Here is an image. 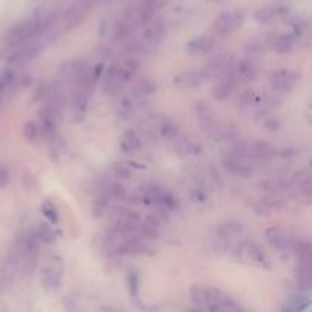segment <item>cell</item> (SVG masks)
I'll return each mask as SVG.
<instances>
[{"label":"cell","mask_w":312,"mask_h":312,"mask_svg":"<svg viewBox=\"0 0 312 312\" xmlns=\"http://www.w3.org/2000/svg\"><path fill=\"white\" fill-rule=\"evenodd\" d=\"M113 170L118 178L120 180H130L132 178V170L130 168V164L126 162H118V163H113Z\"/></svg>","instance_id":"cell-45"},{"label":"cell","mask_w":312,"mask_h":312,"mask_svg":"<svg viewBox=\"0 0 312 312\" xmlns=\"http://www.w3.org/2000/svg\"><path fill=\"white\" fill-rule=\"evenodd\" d=\"M126 286H128V292L132 298L138 297V286H140V282H138V274L134 270H130L126 274Z\"/></svg>","instance_id":"cell-43"},{"label":"cell","mask_w":312,"mask_h":312,"mask_svg":"<svg viewBox=\"0 0 312 312\" xmlns=\"http://www.w3.org/2000/svg\"><path fill=\"white\" fill-rule=\"evenodd\" d=\"M240 138V131L239 126L234 124H221L220 130H218V136L216 140H224V142H234Z\"/></svg>","instance_id":"cell-30"},{"label":"cell","mask_w":312,"mask_h":312,"mask_svg":"<svg viewBox=\"0 0 312 312\" xmlns=\"http://www.w3.org/2000/svg\"><path fill=\"white\" fill-rule=\"evenodd\" d=\"M108 195H110L113 200H116V201H124L125 196H126V189H125V186H124L120 182L114 180V182H112L110 186H108Z\"/></svg>","instance_id":"cell-46"},{"label":"cell","mask_w":312,"mask_h":312,"mask_svg":"<svg viewBox=\"0 0 312 312\" xmlns=\"http://www.w3.org/2000/svg\"><path fill=\"white\" fill-rule=\"evenodd\" d=\"M112 218H113V221H119V220H125V221H131V222L142 221L140 214L134 209H130V207H125V206L112 207Z\"/></svg>","instance_id":"cell-28"},{"label":"cell","mask_w":312,"mask_h":312,"mask_svg":"<svg viewBox=\"0 0 312 312\" xmlns=\"http://www.w3.org/2000/svg\"><path fill=\"white\" fill-rule=\"evenodd\" d=\"M122 67L126 68L128 72H131L132 75H136L138 70H140V67H142V62L140 60H138L137 56L134 55H126L122 61Z\"/></svg>","instance_id":"cell-47"},{"label":"cell","mask_w":312,"mask_h":312,"mask_svg":"<svg viewBox=\"0 0 312 312\" xmlns=\"http://www.w3.org/2000/svg\"><path fill=\"white\" fill-rule=\"evenodd\" d=\"M174 152L178 157H189V156H196L202 151V146L200 142L194 140L189 137H177L174 142Z\"/></svg>","instance_id":"cell-19"},{"label":"cell","mask_w":312,"mask_h":312,"mask_svg":"<svg viewBox=\"0 0 312 312\" xmlns=\"http://www.w3.org/2000/svg\"><path fill=\"white\" fill-rule=\"evenodd\" d=\"M93 6L86 4V2H81V0H78V4L68 6L66 11L60 12V17H58V23L61 26V30L62 32H70L74 30L75 28H78L86 16L88 14V11L92 10Z\"/></svg>","instance_id":"cell-4"},{"label":"cell","mask_w":312,"mask_h":312,"mask_svg":"<svg viewBox=\"0 0 312 312\" xmlns=\"http://www.w3.org/2000/svg\"><path fill=\"white\" fill-rule=\"evenodd\" d=\"M258 189L268 195H279L290 189V182L286 178H265L258 183Z\"/></svg>","instance_id":"cell-23"},{"label":"cell","mask_w":312,"mask_h":312,"mask_svg":"<svg viewBox=\"0 0 312 312\" xmlns=\"http://www.w3.org/2000/svg\"><path fill=\"white\" fill-rule=\"evenodd\" d=\"M192 110H194V113H195L196 118H200V116H214V114H216L214 106H212L210 102H207V100H196V102H194Z\"/></svg>","instance_id":"cell-42"},{"label":"cell","mask_w":312,"mask_h":312,"mask_svg":"<svg viewBox=\"0 0 312 312\" xmlns=\"http://www.w3.org/2000/svg\"><path fill=\"white\" fill-rule=\"evenodd\" d=\"M23 184L28 190H34V189H37L38 186V182L37 178L34 177L30 172H24V176H23Z\"/></svg>","instance_id":"cell-51"},{"label":"cell","mask_w":312,"mask_h":312,"mask_svg":"<svg viewBox=\"0 0 312 312\" xmlns=\"http://www.w3.org/2000/svg\"><path fill=\"white\" fill-rule=\"evenodd\" d=\"M23 137L28 144H36L37 138L40 137V130H38V124L28 120L23 126Z\"/></svg>","instance_id":"cell-38"},{"label":"cell","mask_w":312,"mask_h":312,"mask_svg":"<svg viewBox=\"0 0 312 312\" xmlns=\"http://www.w3.org/2000/svg\"><path fill=\"white\" fill-rule=\"evenodd\" d=\"M10 183V170L6 166H0V189L6 188Z\"/></svg>","instance_id":"cell-54"},{"label":"cell","mask_w":312,"mask_h":312,"mask_svg":"<svg viewBox=\"0 0 312 312\" xmlns=\"http://www.w3.org/2000/svg\"><path fill=\"white\" fill-rule=\"evenodd\" d=\"M288 206H290V202L282 196L266 195V196L258 200V202H254L253 209L259 216H271L272 214L288 210Z\"/></svg>","instance_id":"cell-9"},{"label":"cell","mask_w":312,"mask_h":312,"mask_svg":"<svg viewBox=\"0 0 312 312\" xmlns=\"http://www.w3.org/2000/svg\"><path fill=\"white\" fill-rule=\"evenodd\" d=\"M104 72H106V64H104V62H98V64L92 68V70H90V78H92V81L96 84V82L102 78Z\"/></svg>","instance_id":"cell-50"},{"label":"cell","mask_w":312,"mask_h":312,"mask_svg":"<svg viewBox=\"0 0 312 312\" xmlns=\"http://www.w3.org/2000/svg\"><path fill=\"white\" fill-rule=\"evenodd\" d=\"M268 49L274 50L276 54H280V55H288L294 50L296 44H297V38L296 36L291 32V34H279V32H271V34H266L264 37Z\"/></svg>","instance_id":"cell-8"},{"label":"cell","mask_w":312,"mask_h":312,"mask_svg":"<svg viewBox=\"0 0 312 312\" xmlns=\"http://www.w3.org/2000/svg\"><path fill=\"white\" fill-rule=\"evenodd\" d=\"M64 274V260L60 254H54L44 265L43 270V288L48 292H55L61 288Z\"/></svg>","instance_id":"cell-3"},{"label":"cell","mask_w":312,"mask_h":312,"mask_svg":"<svg viewBox=\"0 0 312 312\" xmlns=\"http://www.w3.org/2000/svg\"><path fill=\"white\" fill-rule=\"evenodd\" d=\"M157 204H163L166 209H169L170 212L178 209V201H177V198L172 195L170 192L164 190V189H162V194H160V198H158V202Z\"/></svg>","instance_id":"cell-44"},{"label":"cell","mask_w":312,"mask_h":312,"mask_svg":"<svg viewBox=\"0 0 312 312\" xmlns=\"http://www.w3.org/2000/svg\"><path fill=\"white\" fill-rule=\"evenodd\" d=\"M242 234H244V227H242V224L234 222V221L222 222L215 230L218 247L224 253H230L233 244L242 238Z\"/></svg>","instance_id":"cell-5"},{"label":"cell","mask_w":312,"mask_h":312,"mask_svg":"<svg viewBox=\"0 0 312 312\" xmlns=\"http://www.w3.org/2000/svg\"><path fill=\"white\" fill-rule=\"evenodd\" d=\"M265 236L268 244L277 250L282 254H290L291 253V244H292V238L294 234H291L288 230H285L280 226H272L270 228L265 230Z\"/></svg>","instance_id":"cell-7"},{"label":"cell","mask_w":312,"mask_h":312,"mask_svg":"<svg viewBox=\"0 0 312 312\" xmlns=\"http://www.w3.org/2000/svg\"><path fill=\"white\" fill-rule=\"evenodd\" d=\"M220 310H228V312H242L246 310V308L242 306L236 298H233L232 296L224 294L221 302H220Z\"/></svg>","instance_id":"cell-39"},{"label":"cell","mask_w":312,"mask_h":312,"mask_svg":"<svg viewBox=\"0 0 312 312\" xmlns=\"http://www.w3.org/2000/svg\"><path fill=\"white\" fill-rule=\"evenodd\" d=\"M98 54L102 58H110V56H113V49L107 44H99L98 46Z\"/></svg>","instance_id":"cell-55"},{"label":"cell","mask_w":312,"mask_h":312,"mask_svg":"<svg viewBox=\"0 0 312 312\" xmlns=\"http://www.w3.org/2000/svg\"><path fill=\"white\" fill-rule=\"evenodd\" d=\"M288 14H290V8L286 6H265V8H259L253 17L259 24H270L276 18H284Z\"/></svg>","instance_id":"cell-17"},{"label":"cell","mask_w":312,"mask_h":312,"mask_svg":"<svg viewBox=\"0 0 312 312\" xmlns=\"http://www.w3.org/2000/svg\"><path fill=\"white\" fill-rule=\"evenodd\" d=\"M259 102H260V96L253 88H246L244 92H240V94L238 98V104L240 107H252V106H256V104H259Z\"/></svg>","instance_id":"cell-34"},{"label":"cell","mask_w":312,"mask_h":312,"mask_svg":"<svg viewBox=\"0 0 312 312\" xmlns=\"http://www.w3.org/2000/svg\"><path fill=\"white\" fill-rule=\"evenodd\" d=\"M32 76H29V75H24V76H20V80H18V84L22 86V87H29V86H32Z\"/></svg>","instance_id":"cell-57"},{"label":"cell","mask_w":312,"mask_h":312,"mask_svg":"<svg viewBox=\"0 0 312 312\" xmlns=\"http://www.w3.org/2000/svg\"><path fill=\"white\" fill-rule=\"evenodd\" d=\"M48 152H49V158L54 163H58L64 157V154L67 152V144L64 142V138L60 137L58 134H55L52 138H49Z\"/></svg>","instance_id":"cell-26"},{"label":"cell","mask_w":312,"mask_h":312,"mask_svg":"<svg viewBox=\"0 0 312 312\" xmlns=\"http://www.w3.org/2000/svg\"><path fill=\"white\" fill-rule=\"evenodd\" d=\"M234 72H236V81L238 84H247L253 82L259 76V64L253 56H246L240 58L239 61L234 62Z\"/></svg>","instance_id":"cell-11"},{"label":"cell","mask_w":312,"mask_h":312,"mask_svg":"<svg viewBox=\"0 0 312 312\" xmlns=\"http://www.w3.org/2000/svg\"><path fill=\"white\" fill-rule=\"evenodd\" d=\"M244 49H246L247 56H253V58H256V56L264 55V54L266 52L268 46H266V43H265V40H264V38H252V40L246 42Z\"/></svg>","instance_id":"cell-32"},{"label":"cell","mask_w":312,"mask_h":312,"mask_svg":"<svg viewBox=\"0 0 312 312\" xmlns=\"http://www.w3.org/2000/svg\"><path fill=\"white\" fill-rule=\"evenodd\" d=\"M221 164L230 176L240 177V178H248L253 176V166H252L250 160L240 158L232 152L227 154L226 157H222Z\"/></svg>","instance_id":"cell-10"},{"label":"cell","mask_w":312,"mask_h":312,"mask_svg":"<svg viewBox=\"0 0 312 312\" xmlns=\"http://www.w3.org/2000/svg\"><path fill=\"white\" fill-rule=\"evenodd\" d=\"M308 304H309V298L306 296H303L302 292H298L286 300V304L282 308V310H302Z\"/></svg>","instance_id":"cell-35"},{"label":"cell","mask_w":312,"mask_h":312,"mask_svg":"<svg viewBox=\"0 0 312 312\" xmlns=\"http://www.w3.org/2000/svg\"><path fill=\"white\" fill-rule=\"evenodd\" d=\"M192 198H194L196 202H202V201H206V194H204L201 189H195V190L192 192Z\"/></svg>","instance_id":"cell-56"},{"label":"cell","mask_w":312,"mask_h":312,"mask_svg":"<svg viewBox=\"0 0 312 312\" xmlns=\"http://www.w3.org/2000/svg\"><path fill=\"white\" fill-rule=\"evenodd\" d=\"M43 50V46L40 43H24L22 46H18L17 49H14L8 56L6 61L11 66H23L29 61H32L40 52Z\"/></svg>","instance_id":"cell-14"},{"label":"cell","mask_w":312,"mask_h":312,"mask_svg":"<svg viewBox=\"0 0 312 312\" xmlns=\"http://www.w3.org/2000/svg\"><path fill=\"white\" fill-rule=\"evenodd\" d=\"M42 214L44 215L46 220H49V222L52 226H56L60 222V212H58V209L55 207V204L50 202L49 200H44L42 202Z\"/></svg>","instance_id":"cell-36"},{"label":"cell","mask_w":312,"mask_h":312,"mask_svg":"<svg viewBox=\"0 0 312 312\" xmlns=\"http://www.w3.org/2000/svg\"><path fill=\"white\" fill-rule=\"evenodd\" d=\"M297 156V150L294 148H282V150H277L276 152V157L279 158H292Z\"/></svg>","instance_id":"cell-53"},{"label":"cell","mask_w":312,"mask_h":312,"mask_svg":"<svg viewBox=\"0 0 312 312\" xmlns=\"http://www.w3.org/2000/svg\"><path fill=\"white\" fill-rule=\"evenodd\" d=\"M262 99L266 104L268 107H280L284 102V96L282 93H279L277 90L271 88V90H264L262 92Z\"/></svg>","instance_id":"cell-40"},{"label":"cell","mask_w":312,"mask_h":312,"mask_svg":"<svg viewBox=\"0 0 312 312\" xmlns=\"http://www.w3.org/2000/svg\"><path fill=\"white\" fill-rule=\"evenodd\" d=\"M137 236L142 238L145 240H158L160 239V230L154 228L145 222H138L137 224Z\"/></svg>","instance_id":"cell-37"},{"label":"cell","mask_w":312,"mask_h":312,"mask_svg":"<svg viewBox=\"0 0 312 312\" xmlns=\"http://www.w3.org/2000/svg\"><path fill=\"white\" fill-rule=\"evenodd\" d=\"M206 82L201 68H188L172 78V84L180 90H195Z\"/></svg>","instance_id":"cell-13"},{"label":"cell","mask_w":312,"mask_h":312,"mask_svg":"<svg viewBox=\"0 0 312 312\" xmlns=\"http://www.w3.org/2000/svg\"><path fill=\"white\" fill-rule=\"evenodd\" d=\"M298 80H300L298 72L291 70V68H276V70H271L268 74V82L271 88L277 90L282 94L291 93L296 84L298 82Z\"/></svg>","instance_id":"cell-6"},{"label":"cell","mask_w":312,"mask_h":312,"mask_svg":"<svg viewBox=\"0 0 312 312\" xmlns=\"http://www.w3.org/2000/svg\"><path fill=\"white\" fill-rule=\"evenodd\" d=\"M198 119V126L200 130L206 134V136H209L212 138H216L218 136V130L221 126V122L216 119V114L214 116H200L196 118Z\"/></svg>","instance_id":"cell-27"},{"label":"cell","mask_w":312,"mask_h":312,"mask_svg":"<svg viewBox=\"0 0 312 312\" xmlns=\"http://www.w3.org/2000/svg\"><path fill=\"white\" fill-rule=\"evenodd\" d=\"M136 29V24L128 20V18H120L114 24H113V29H112V42L113 43H124L125 40H128L132 32Z\"/></svg>","instance_id":"cell-21"},{"label":"cell","mask_w":312,"mask_h":312,"mask_svg":"<svg viewBox=\"0 0 312 312\" xmlns=\"http://www.w3.org/2000/svg\"><path fill=\"white\" fill-rule=\"evenodd\" d=\"M90 93H87L84 88L81 87H75L74 96H72V116L75 118L76 122L84 119L87 106H88V99H90Z\"/></svg>","instance_id":"cell-18"},{"label":"cell","mask_w":312,"mask_h":312,"mask_svg":"<svg viewBox=\"0 0 312 312\" xmlns=\"http://www.w3.org/2000/svg\"><path fill=\"white\" fill-rule=\"evenodd\" d=\"M81 2H86V4H88V5H92V6H94L99 0H81Z\"/></svg>","instance_id":"cell-58"},{"label":"cell","mask_w":312,"mask_h":312,"mask_svg":"<svg viewBox=\"0 0 312 312\" xmlns=\"http://www.w3.org/2000/svg\"><path fill=\"white\" fill-rule=\"evenodd\" d=\"M246 22V12L240 10H230V11H224L221 12L214 24H212V36L218 40H224L227 37H230L232 34L244 24Z\"/></svg>","instance_id":"cell-2"},{"label":"cell","mask_w":312,"mask_h":312,"mask_svg":"<svg viewBox=\"0 0 312 312\" xmlns=\"http://www.w3.org/2000/svg\"><path fill=\"white\" fill-rule=\"evenodd\" d=\"M216 46H218V38H215L210 34V36H201L189 40L184 46V50L190 56L210 55L216 50Z\"/></svg>","instance_id":"cell-12"},{"label":"cell","mask_w":312,"mask_h":312,"mask_svg":"<svg viewBox=\"0 0 312 312\" xmlns=\"http://www.w3.org/2000/svg\"><path fill=\"white\" fill-rule=\"evenodd\" d=\"M189 298H190V302L196 308L206 309V304H207V285H204V284H194L189 288Z\"/></svg>","instance_id":"cell-29"},{"label":"cell","mask_w":312,"mask_h":312,"mask_svg":"<svg viewBox=\"0 0 312 312\" xmlns=\"http://www.w3.org/2000/svg\"><path fill=\"white\" fill-rule=\"evenodd\" d=\"M50 88H52L50 84H42V86L36 90V93H34L30 102H43L44 99H48V96H49V93H50Z\"/></svg>","instance_id":"cell-49"},{"label":"cell","mask_w":312,"mask_h":312,"mask_svg":"<svg viewBox=\"0 0 312 312\" xmlns=\"http://www.w3.org/2000/svg\"><path fill=\"white\" fill-rule=\"evenodd\" d=\"M296 280L302 291H309L312 286V258L297 259Z\"/></svg>","instance_id":"cell-16"},{"label":"cell","mask_w":312,"mask_h":312,"mask_svg":"<svg viewBox=\"0 0 312 312\" xmlns=\"http://www.w3.org/2000/svg\"><path fill=\"white\" fill-rule=\"evenodd\" d=\"M132 93L138 94V96H152L157 93V84L154 82V80L151 78H140L132 87Z\"/></svg>","instance_id":"cell-31"},{"label":"cell","mask_w":312,"mask_h":312,"mask_svg":"<svg viewBox=\"0 0 312 312\" xmlns=\"http://www.w3.org/2000/svg\"><path fill=\"white\" fill-rule=\"evenodd\" d=\"M228 254L233 260L239 264L252 265V266L262 268V270L271 268L270 258L266 256L265 250L254 240H244V239L236 240Z\"/></svg>","instance_id":"cell-1"},{"label":"cell","mask_w":312,"mask_h":312,"mask_svg":"<svg viewBox=\"0 0 312 312\" xmlns=\"http://www.w3.org/2000/svg\"><path fill=\"white\" fill-rule=\"evenodd\" d=\"M157 131H158L160 137L163 138V140H166V142H174L176 138L180 136V128H178V125H177L174 120H172V119H169V118H163V119L158 122Z\"/></svg>","instance_id":"cell-25"},{"label":"cell","mask_w":312,"mask_h":312,"mask_svg":"<svg viewBox=\"0 0 312 312\" xmlns=\"http://www.w3.org/2000/svg\"><path fill=\"white\" fill-rule=\"evenodd\" d=\"M36 232H37V236H38L40 242H43V244L50 246V244H54V242L56 240V233L52 228V226L48 224V222H42Z\"/></svg>","instance_id":"cell-33"},{"label":"cell","mask_w":312,"mask_h":312,"mask_svg":"<svg viewBox=\"0 0 312 312\" xmlns=\"http://www.w3.org/2000/svg\"><path fill=\"white\" fill-rule=\"evenodd\" d=\"M260 124H262V126H264L266 131H270V132H277V131H280V128H282L280 120L277 119V118H274L272 114H270L268 118H265Z\"/></svg>","instance_id":"cell-48"},{"label":"cell","mask_w":312,"mask_h":312,"mask_svg":"<svg viewBox=\"0 0 312 312\" xmlns=\"http://www.w3.org/2000/svg\"><path fill=\"white\" fill-rule=\"evenodd\" d=\"M142 146H144V140L136 130L124 131V134L120 137V150L124 152L131 154V152H136V151H140Z\"/></svg>","instance_id":"cell-22"},{"label":"cell","mask_w":312,"mask_h":312,"mask_svg":"<svg viewBox=\"0 0 312 312\" xmlns=\"http://www.w3.org/2000/svg\"><path fill=\"white\" fill-rule=\"evenodd\" d=\"M164 36H166V23H164V20L162 17L152 18L146 24V28H145V30L142 34V42L145 44L151 46V48H157L162 43V40L164 38Z\"/></svg>","instance_id":"cell-15"},{"label":"cell","mask_w":312,"mask_h":312,"mask_svg":"<svg viewBox=\"0 0 312 312\" xmlns=\"http://www.w3.org/2000/svg\"><path fill=\"white\" fill-rule=\"evenodd\" d=\"M218 82L215 84V87L212 88V96L215 100L218 102H222V100H227L232 93L234 92L236 86H238V81L234 76H224V78H220L216 80Z\"/></svg>","instance_id":"cell-20"},{"label":"cell","mask_w":312,"mask_h":312,"mask_svg":"<svg viewBox=\"0 0 312 312\" xmlns=\"http://www.w3.org/2000/svg\"><path fill=\"white\" fill-rule=\"evenodd\" d=\"M253 160H270L276 157L277 148L266 140H254L252 142Z\"/></svg>","instance_id":"cell-24"},{"label":"cell","mask_w":312,"mask_h":312,"mask_svg":"<svg viewBox=\"0 0 312 312\" xmlns=\"http://www.w3.org/2000/svg\"><path fill=\"white\" fill-rule=\"evenodd\" d=\"M108 209V196L106 195H100L98 196L94 201H93V206H92V215L93 218H100L106 215Z\"/></svg>","instance_id":"cell-41"},{"label":"cell","mask_w":312,"mask_h":312,"mask_svg":"<svg viewBox=\"0 0 312 312\" xmlns=\"http://www.w3.org/2000/svg\"><path fill=\"white\" fill-rule=\"evenodd\" d=\"M144 222L145 224H148V226H151V227H154V228H162V220L157 216V215H154V214H150V215H146L145 216V220H144Z\"/></svg>","instance_id":"cell-52"}]
</instances>
